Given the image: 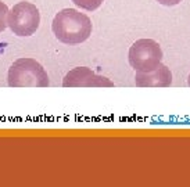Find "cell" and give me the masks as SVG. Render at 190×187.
<instances>
[{
    "label": "cell",
    "mask_w": 190,
    "mask_h": 187,
    "mask_svg": "<svg viewBox=\"0 0 190 187\" xmlns=\"http://www.w3.org/2000/svg\"><path fill=\"white\" fill-rule=\"evenodd\" d=\"M135 83L139 88H168L172 85V73L164 64H160L150 72H137L135 75Z\"/></svg>",
    "instance_id": "6"
},
{
    "label": "cell",
    "mask_w": 190,
    "mask_h": 187,
    "mask_svg": "<svg viewBox=\"0 0 190 187\" xmlns=\"http://www.w3.org/2000/svg\"><path fill=\"white\" fill-rule=\"evenodd\" d=\"M64 88H112L114 83L108 78L95 73L90 68L78 67L71 69L63 79Z\"/></svg>",
    "instance_id": "5"
},
{
    "label": "cell",
    "mask_w": 190,
    "mask_h": 187,
    "mask_svg": "<svg viewBox=\"0 0 190 187\" xmlns=\"http://www.w3.org/2000/svg\"><path fill=\"white\" fill-rule=\"evenodd\" d=\"M7 14L8 7L3 2H0V33L7 28Z\"/></svg>",
    "instance_id": "8"
},
{
    "label": "cell",
    "mask_w": 190,
    "mask_h": 187,
    "mask_svg": "<svg viewBox=\"0 0 190 187\" xmlns=\"http://www.w3.org/2000/svg\"><path fill=\"white\" fill-rule=\"evenodd\" d=\"M157 2H158L160 4H162V6H168V7H171V6L179 4L182 0H157Z\"/></svg>",
    "instance_id": "9"
},
{
    "label": "cell",
    "mask_w": 190,
    "mask_h": 187,
    "mask_svg": "<svg viewBox=\"0 0 190 187\" xmlns=\"http://www.w3.org/2000/svg\"><path fill=\"white\" fill-rule=\"evenodd\" d=\"M40 24V13L35 4L20 2L8 10L7 27L17 36H31L38 31Z\"/></svg>",
    "instance_id": "3"
},
{
    "label": "cell",
    "mask_w": 190,
    "mask_h": 187,
    "mask_svg": "<svg viewBox=\"0 0 190 187\" xmlns=\"http://www.w3.org/2000/svg\"><path fill=\"white\" fill-rule=\"evenodd\" d=\"M187 85L190 86V73H189V79H187Z\"/></svg>",
    "instance_id": "10"
},
{
    "label": "cell",
    "mask_w": 190,
    "mask_h": 187,
    "mask_svg": "<svg viewBox=\"0 0 190 187\" xmlns=\"http://www.w3.org/2000/svg\"><path fill=\"white\" fill-rule=\"evenodd\" d=\"M7 85L11 88H47L50 85L44 68L33 58H18L7 72Z\"/></svg>",
    "instance_id": "2"
},
{
    "label": "cell",
    "mask_w": 190,
    "mask_h": 187,
    "mask_svg": "<svg viewBox=\"0 0 190 187\" xmlns=\"http://www.w3.org/2000/svg\"><path fill=\"white\" fill-rule=\"evenodd\" d=\"M51 29L61 43L75 46L90 38L92 21L86 14L75 8H64L56 14Z\"/></svg>",
    "instance_id": "1"
},
{
    "label": "cell",
    "mask_w": 190,
    "mask_h": 187,
    "mask_svg": "<svg viewBox=\"0 0 190 187\" xmlns=\"http://www.w3.org/2000/svg\"><path fill=\"white\" fill-rule=\"evenodd\" d=\"M104 0H72V3L75 6H78L79 8H83L86 11H95L103 4Z\"/></svg>",
    "instance_id": "7"
},
{
    "label": "cell",
    "mask_w": 190,
    "mask_h": 187,
    "mask_svg": "<svg viewBox=\"0 0 190 187\" xmlns=\"http://www.w3.org/2000/svg\"><path fill=\"white\" fill-rule=\"evenodd\" d=\"M131 67L137 72H150L161 64L162 50L153 39H139L131 46L128 53Z\"/></svg>",
    "instance_id": "4"
}]
</instances>
